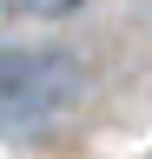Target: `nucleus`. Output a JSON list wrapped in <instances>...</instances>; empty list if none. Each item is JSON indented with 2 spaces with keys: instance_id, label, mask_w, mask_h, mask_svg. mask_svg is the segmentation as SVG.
<instances>
[{
  "instance_id": "obj_1",
  "label": "nucleus",
  "mask_w": 152,
  "mask_h": 159,
  "mask_svg": "<svg viewBox=\"0 0 152 159\" xmlns=\"http://www.w3.org/2000/svg\"><path fill=\"white\" fill-rule=\"evenodd\" d=\"M86 99V66L66 47H0V139H33Z\"/></svg>"
},
{
  "instance_id": "obj_2",
  "label": "nucleus",
  "mask_w": 152,
  "mask_h": 159,
  "mask_svg": "<svg viewBox=\"0 0 152 159\" xmlns=\"http://www.w3.org/2000/svg\"><path fill=\"white\" fill-rule=\"evenodd\" d=\"M80 0H33V13H73Z\"/></svg>"
}]
</instances>
